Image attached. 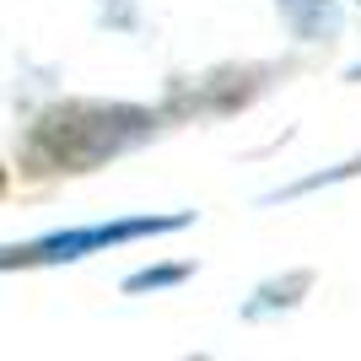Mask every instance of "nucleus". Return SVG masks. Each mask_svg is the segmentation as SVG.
Returning a JSON list of instances; mask_svg holds the SVG:
<instances>
[{"mask_svg":"<svg viewBox=\"0 0 361 361\" xmlns=\"http://www.w3.org/2000/svg\"><path fill=\"white\" fill-rule=\"evenodd\" d=\"M151 119L140 108L124 103H60L27 130L22 140V167L32 178L49 173H92L108 162L114 151H124L135 135H146Z\"/></svg>","mask_w":361,"mask_h":361,"instance_id":"nucleus-1","label":"nucleus"}]
</instances>
